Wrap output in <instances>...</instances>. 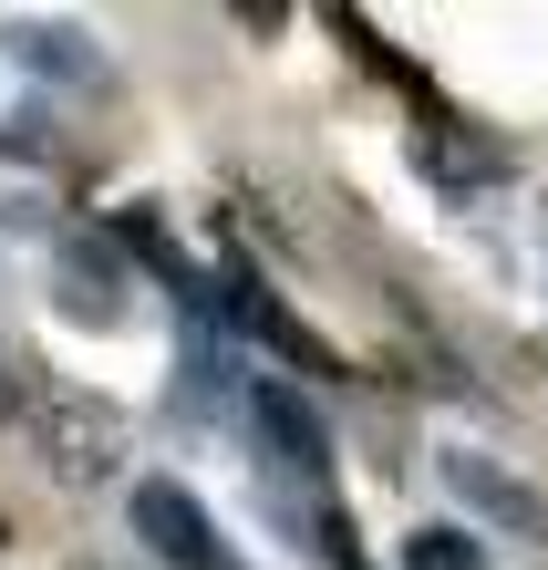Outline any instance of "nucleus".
<instances>
[{"label":"nucleus","mask_w":548,"mask_h":570,"mask_svg":"<svg viewBox=\"0 0 548 570\" xmlns=\"http://www.w3.org/2000/svg\"><path fill=\"white\" fill-rule=\"evenodd\" d=\"M31 435H42V456H52L73 488H93V478H114V466H124V415L104 405V394L42 384V405H31Z\"/></svg>","instance_id":"f257e3e1"},{"label":"nucleus","mask_w":548,"mask_h":570,"mask_svg":"<svg viewBox=\"0 0 548 570\" xmlns=\"http://www.w3.org/2000/svg\"><path fill=\"white\" fill-rule=\"evenodd\" d=\"M134 540H146L166 570H249L228 550V529L197 509V488H177V478H134Z\"/></svg>","instance_id":"f03ea898"},{"label":"nucleus","mask_w":548,"mask_h":570,"mask_svg":"<svg viewBox=\"0 0 548 570\" xmlns=\"http://www.w3.org/2000/svg\"><path fill=\"white\" fill-rule=\"evenodd\" d=\"M52 301L73 312L83 332H114L134 301H124V249L104 239V228H62V249H52Z\"/></svg>","instance_id":"7ed1b4c3"},{"label":"nucleus","mask_w":548,"mask_h":570,"mask_svg":"<svg viewBox=\"0 0 548 570\" xmlns=\"http://www.w3.org/2000/svg\"><path fill=\"white\" fill-rule=\"evenodd\" d=\"M249 435L269 446V466H280V478H311V488L331 478V435H321V415L300 405L280 374H259V384H249Z\"/></svg>","instance_id":"20e7f679"},{"label":"nucleus","mask_w":548,"mask_h":570,"mask_svg":"<svg viewBox=\"0 0 548 570\" xmlns=\"http://www.w3.org/2000/svg\"><path fill=\"white\" fill-rule=\"evenodd\" d=\"M445 488H456L487 529H507V540H548V498L528 478H507L497 456H445Z\"/></svg>","instance_id":"39448f33"},{"label":"nucleus","mask_w":548,"mask_h":570,"mask_svg":"<svg viewBox=\"0 0 548 570\" xmlns=\"http://www.w3.org/2000/svg\"><path fill=\"white\" fill-rule=\"evenodd\" d=\"M11 62L42 83H104V42L83 21H11Z\"/></svg>","instance_id":"423d86ee"},{"label":"nucleus","mask_w":548,"mask_h":570,"mask_svg":"<svg viewBox=\"0 0 548 570\" xmlns=\"http://www.w3.org/2000/svg\"><path fill=\"white\" fill-rule=\"evenodd\" d=\"M31 405H42V363L0 332V415H31Z\"/></svg>","instance_id":"0eeeda50"},{"label":"nucleus","mask_w":548,"mask_h":570,"mask_svg":"<svg viewBox=\"0 0 548 570\" xmlns=\"http://www.w3.org/2000/svg\"><path fill=\"white\" fill-rule=\"evenodd\" d=\"M403 570H476V540L466 529H415V540H403Z\"/></svg>","instance_id":"6e6552de"}]
</instances>
